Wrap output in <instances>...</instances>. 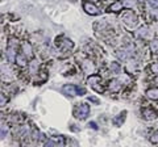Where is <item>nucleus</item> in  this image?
I'll list each match as a JSON object with an SVG mask.
<instances>
[{
    "instance_id": "21",
    "label": "nucleus",
    "mask_w": 158,
    "mask_h": 147,
    "mask_svg": "<svg viewBox=\"0 0 158 147\" xmlns=\"http://www.w3.org/2000/svg\"><path fill=\"white\" fill-rule=\"evenodd\" d=\"M149 6L150 7H158V0H149Z\"/></svg>"
},
{
    "instance_id": "12",
    "label": "nucleus",
    "mask_w": 158,
    "mask_h": 147,
    "mask_svg": "<svg viewBox=\"0 0 158 147\" xmlns=\"http://www.w3.org/2000/svg\"><path fill=\"white\" fill-rule=\"evenodd\" d=\"M146 96L152 100H158V88H153V89L146 91Z\"/></svg>"
},
{
    "instance_id": "2",
    "label": "nucleus",
    "mask_w": 158,
    "mask_h": 147,
    "mask_svg": "<svg viewBox=\"0 0 158 147\" xmlns=\"http://www.w3.org/2000/svg\"><path fill=\"white\" fill-rule=\"evenodd\" d=\"M16 50H17V40L12 38V40L9 41V45H8V49H7V57L11 62L16 61V57H17Z\"/></svg>"
},
{
    "instance_id": "19",
    "label": "nucleus",
    "mask_w": 158,
    "mask_h": 147,
    "mask_svg": "<svg viewBox=\"0 0 158 147\" xmlns=\"http://www.w3.org/2000/svg\"><path fill=\"white\" fill-rule=\"evenodd\" d=\"M150 70L153 71V74H158V63H152Z\"/></svg>"
},
{
    "instance_id": "4",
    "label": "nucleus",
    "mask_w": 158,
    "mask_h": 147,
    "mask_svg": "<svg viewBox=\"0 0 158 147\" xmlns=\"http://www.w3.org/2000/svg\"><path fill=\"white\" fill-rule=\"evenodd\" d=\"M87 81H88V84H90V85H91V87H92L96 92H103L102 85H98V84H100V77H99V76L92 75V76L88 77Z\"/></svg>"
},
{
    "instance_id": "11",
    "label": "nucleus",
    "mask_w": 158,
    "mask_h": 147,
    "mask_svg": "<svg viewBox=\"0 0 158 147\" xmlns=\"http://www.w3.org/2000/svg\"><path fill=\"white\" fill-rule=\"evenodd\" d=\"M121 8H123V3L121 2H116V3H113L110 6V8H108V11L110 12H120L121 11Z\"/></svg>"
},
{
    "instance_id": "18",
    "label": "nucleus",
    "mask_w": 158,
    "mask_h": 147,
    "mask_svg": "<svg viewBox=\"0 0 158 147\" xmlns=\"http://www.w3.org/2000/svg\"><path fill=\"white\" fill-rule=\"evenodd\" d=\"M150 141L153 142V143H158V131L153 133V135L150 137Z\"/></svg>"
},
{
    "instance_id": "27",
    "label": "nucleus",
    "mask_w": 158,
    "mask_h": 147,
    "mask_svg": "<svg viewBox=\"0 0 158 147\" xmlns=\"http://www.w3.org/2000/svg\"><path fill=\"white\" fill-rule=\"evenodd\" d=\"M94 2H95V0H94Z\"/></svg>"
},
{
    "instance_id": "25",
    "label": "nucleus",
    "mask_w": 158,
    "mask_h": 147,
    "mask_svg": "<svg viewBox=\"0 0 158 147\" xmlns=\"http://www.w3.org/2000/svg\"><path fill=\"white\" fill-rule=\"evenodd\" d=\"M140 2H145V0H140Z\"/></svg>"
},
{
    "instance_id": "3",
    "label": "nucleus",
    "mask_w": 158,
    "mask_h": 147,
    "mask_svg": "<svg viewBox=\"0 0 158 147\" xmlns=\"http://www.w3.org/2000/svg\"><path fill=\"white\" fill-rule=\"evenodd\" d=\"M121 18H123V21H124L125 24H128V25H133V24H136V21H137L136 14L133 13L132 11H129V9H128V11H124Z\"/></svg>"
},
{
    "instance_id": "6",
    "label": "nucleus",
    "mask_w": 158,
    "mask_h": 147,
    "mask_svg": "<svg viewBox=\"0 0 158 147\" xmlns=\"http://www.w3.org/2000/svg\"><path fill=\"white\" fill-rule=\"evenodd\" d=\"M83 8H85V11L88 14H92V16H94V14L99 13V8L94 3H85V4H83Z\"/></svg>"
},
{
    "instance_id": "16",
    "label": "nucleus",
    "mask_w": 158,
    "mask_h": 147,
    "mask_svg": "<svg viewBox=\"0 0 158 147\" xmlns=\"http://www.w3.org/2000/svg\"><path fill=\"white\" fill-rule=\"evenodd\" d=\"M138 36H140V37H146L148 36V28L146 26H144V28H140V29H138Z\"/></svg>"
},
{
    "instance_id": "22",
    "label": "nucleus",
    "mask_w": 158,
    "mask_h": 147,
    "mask_svg": "<svg viewBox=\"0 0 158 147\" xmlns=\"http://www.w3.org/2000/svg\"><path fill=\"white\" fill-rule=\"evenodd\" d=\"M91 127H94V129H96V124H95V122H91Z\"/></svg>"
},
{
    "instance_id": "17",
    "label": "nucleus",
    "mask_w": 158,
    "mask_h": 147,
    "mask_svg": "<svg viewBox=\"0 0 158 147\" xmlns=\"http://www.w3.org/2000/svg\"><path fill=\"white\" fill-rule=\"evenodd\" d=\"M150 49L153 53H157L158 51V40H154L152 43H150Z\"/></svg>"
},
{
    "instance_id": "9",
    "label": "nucleus",
    "mask_w": 158,
    "mask_h": 147,
    "mask_svg": "<svg viewBox=\"0 0 158 147\" xmlns=\"http://www.w3.org/2000/svg\"><path fill=\"white\" fill-rule=\"evenodd\" d=\"M110 89H111L112 92H118V91L121 89V84H120V81L116 80V79L111 80V83H110Z\"/></svg>"
},
{
    "instance_id": "23",
    "label": "nucleus",
    "mask_w": 158,
    "mask_h": 147,
    "mask_svg": "<svg viewBox=\"0 0 158 147\" xmlns=\"http://www.w3.org/2000/svg\"><path fill=\"white\" fill-rule=\"evenodd\" d=\"M153 14H154L156 17H158V11H153Z\"/></svg>"
},
{
    "instance_id": "24",
    "label": "nucleus",
    "mask_w": 158,
    "mask_h": 147,
    "mask_svg": "<svg viewBox=\"0 0 158 147\" xmlns=\"http://www.w3.org/2000/svg\"><path fill=\"white\" fill-rule=\"evenodd\" d=\"M2 105H4V96L2 95Z\"/></svg>"
},
{
    "instance_id": "1",
    "label": "nucleus",
    "mask_w": 158,
    "mask_h": 147,
    "mask_svg": "<svg viewBox=\"0 0 158 147\" xmlns=\"http://www.w3.org/2000/svg\"><path fill=\"white\" fill-rule=\"evenodd\" d=\"M88 113H90V105L85 104V102H82V104H78L75 110H74V114H75L77 118H86V117L88 116Z\"/></svg>"
},
{
    "instance_id": "10",
    "label": "nucleus",
    "mask_w": 158,
    "mask_h": 147,
    "mask_svg": "<svg viewBox=\"0 0 158 147\" xmlns=\"http://www.w3.org/2000/svg\"><path fill=\"white\" fill-rule=\"evenodd\" d=\"M63 92H65V93H67V95H70V96H75L77 95V87H74V85H65L63 87Z\"/></svg>"
},
{
    "instance_id": "8",
    "label": "nucleus",
    "mask_w": 158,
    "mask_h": 147,
    "mask_svg": "<svg viewBox=\"0 0 158 147\" xmlns=\"http://www.w3.org/2000/svg\"><path fill=\"white\" fill-rule=\"evenodd\" d=\"M142 114H144L146 120H154L157 117V112L153 108H146V109L142 110Z\"/></svg>"
},
{
    "instance_id": "14",
    "label": "nucleus",
    "mask_w": 158,
    "mask_h": 147,
    "mask_svg": "<svg viewBox=\"0 0 158 147\" xmlns=\"http://www.w3.org/2000/svg\"><path fill=\"white\" fill-rule=\"evenodd\" d=\"M16 63H19L20 66H25L27 65V55L25 54H19L16 57Z\"/></svg>"
},
{
    "instance_id": "26",
    "label": "nucleus",
    "mask_w": 158,
    "mask_h": 147,
    "mask_svg": "<svg viewBox=\"0 0 158 147\" xmlns=\"http://www.w3.org/2000/svg\"><path fill=\"white\" fill-rule=\"evenodd\" d=\"M157 55H158V51H157Z\"/></svg>"
},
{
    "instance_id": "13",
    "label": "nucleus",
    "mask_w": 158,
    "mask_h": 147,
    "mask_svg": "<svg viewBox=\"0 0 158 147\" xmlns=\"http://www.w3.org/2000/svg\"><path fill=\"white\" fill-rule=\"evenodd\" d=\"M37 70H38V61L33 59L31 65H29V71H31L32 75H34V74H37Z\"/></svg>"
},
{
    "instance_id": "20",
    "label": "nucleus",
    "mask_w": 158,
    "mask_h": 147,
    "mask_svg": "<svg viewBox=\"0 0 158 147\" xmlns=\"http://www.w3.org/2000/svg\"><path fill=\"white\" fill-rule=\"evenodd\" d=\"M111 70L112 71H118V65H117V63L116 62H113V63H111Z\"/></svg>"
},
{
    "instance_id": "7",
    "label": "nucleus",
    "mask_w": 158,
    "mask_h": 147,
    "mask_svg": "<svg viewBox=\"0 0 158 147\" xmlns=\"http://www.w3.org/2000/svg\"><path fill=\"white\" fill-rule=\"evenodd\" d=\"M82 68H83V71H85L86 74H94V71H95V65L91 62V61H85L83 62V65H82Z\"/></svg>"
},
{
    "instance_id": "15",
    "label": "nucleus",
    "mask_w": 158,
    "mask_h": 147,
    "mask_svg": "<svg viewBox=\"0 0 158 147\" xmlns=\"http://www.w3.org/2000/svg\"><path fill=\"white\" fill-rule=\"evenodd\" d=\"M23 50H24V54H25L27 57H32V46H31V43H28V42H25L23 45Z\"/></svg>"
},
{
    "instance_id": "5",
    "label": "nucleus",
    "mask_w": 158,
    "mask_h": 147,
    "mask_svg": "<svg viewBox=\"0 0 158 147\" xmlns=\"http://www.w3.org/2000/svg\"><path fill=\"white\" fill-rule=\"evenodd\" d=\"M57 47L62 49V50H69V49L73 47V42L65 37H59L57 38Z\"/></svg>"
}]
</instances>
